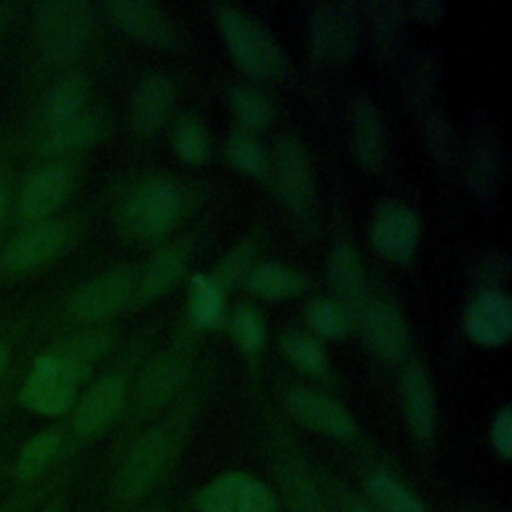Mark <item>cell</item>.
<instances>
[{
	"instance_id": "2e32d148",
	"label": "cell",
	"mask_w": 512,
	"mask_h": 512,
	"mask_svg": "<svg viewBox=\"0 0 512 512\" xmlns=\"http://www.w3.org/2000/svg\"><path fill=\"white\" fill-rule=\"evenodd\" d=\"M354 18L348 4H318L310 18V40L316 56L346 58L354 48Z\"/></svg>"
},
{
	"instance_id": "d4e9b609",
	"label": "cell",
	"mask_w": 512,
	"mask_h": 512,
	"mask_svg": "<svg viewBox=\"0 0 512 512\" xmlns=\"http://www.w3.org/2000/svg\"><path fill=\"white\" fill-rule=\"evenodd\" d=\"M246 288L268 300L292 298L310 288V278L296 268H290L280 262H260L250 266L244 276Z\"/></svg>"
},
{
	"instance_id": "30bf717a",
	"label": "cell",
	"mask_w": 512,
	"mask_h": 512,
	"mask_svg": "<svg viewBox=\"0 0 512 512\" xmlns=\"http://www.w3.org/2000/svg\"><path fill=\"white\" fill-rule=\"evenodd\" d=\"M284 408L300 426L332 438V440H352L358 434V426L352 414L330 394L310 388L292 386L282 396Z\"/></svg>"
},
{
	"instance_id": "e575fe53",
	"label": "cell",
	"mask_w": 512,
	"mask_h": 512,
	"mask_svg": "<svg viewBox=\"0 0 512 512\" xmlns=\"http://www.w3.org/2000/svg\"><path fill=\"white\" fill-rule=\"evenodd\" d=\"M230 106L238 124L246 130H260L272 120L270 100L252 86H234L230 90Z\"/></svg>"
},
{
	"instance_id": "60d3db41",
	"label": "cell",
	"mask_w": 512,
	"mask_h": 512,
	"mask_svg": "<svg viewBox=\"0 0 512 512\" xmlns=\"http://www.w3.org/2000/svg\"><path fill=\"white\" fill-rule=\"evenodd\" d=\"M444 12V6L440 2H430V0H424V2H416L414 4V14L416 18L424 20V22H436Z\"/></svg>"
},
{
	"instance_id": "836d02e7",
	"label": "cell",
	"mask_w": 512,
	"mask_h": 512,
	"mask_svg": "<svg viewBox=\"0 0 512 512\" xmlns=\"http://www.w3.org/2000/svg\"><path fill=\"white\" fill-rule=\"evenodd\" d=\"M228 332L236 346L246 354H258L266 342V322L258 308L240 304L228 318Z\"/></svg>"
},
{
	"instance_id": "1f68e13d",
	"label": "cell",
	"mask_w": 512,
	"mask_h": 512,
	"mask_svg": "<svg viewBox=\"0 0 512 512\" xmlns=\"http://www.w3.org/2000/svg\"><path fill=\"white\" fill-rule=\"evenodd\" d=\"M308 324L318 336L344 338L352 326V310L336 298L312 300L306 310Z\"/></svg>"
},
{
	"instance_id": "5bb4252c",
	"label": "cell",
	"mask_w": 512,
	"mask_h": 512,
	"mask_svg": "<svg viewBox=\"0 0 512 512\" xmlns=\"http://www.w3.org/2000/svg\"><path fill=\"white\" fill-rule=\"evenodd\" d=\"M274 178L282 202L294 212L312 204V174L306 150L296 136H284L274 150Z\"/></svg>"
},
{
	"instance_id": "7402d4cb",
	"label": "cell",
	"mask_w": 512,
	"mask_h": 512,
	"mask_svg": "<svg viewBox=\"0 0 512 512\" xmlns=\"http://www.w3.org/2000/svg\"><path fill=\"white\" fill-rule=\"evenodd\" d=\"M352 118V148L360 164L370 170L382 166L384 150V124L382 118L366 96H356L350 106Z\"/></svg>"
},
{
	"instance_id": "f546056e",
	"label": "cell",
	"mask_w": 512,
	"mask_h": 512,
	"mask_svg": "<svg viewBox=\"0 0 512 512\" xmlns=\"http://www.w3.org/2000/svg\"><path fill=\"white\" fill-rule=\"evenodd\" d=\"M226 292L208 276L194 274L188 288V320L192 328H214L224 318Z\"/></svg>"
},
{
	"instance_id": "8d00e7d4",
	"label": "cell",
	"mask_w": 512,
	"mask_h": 512,
	"mask_svg": "<svg viewBox=\"0 0 512 512\" xmlns=\"http://www.w3.org/2000/svg\"><path fill=\"white\" fill-rule=\"evenodd\" d=\"M228 160L242 172L262 178L268 172V158L258 140H254L248 132H234L226 144Z\"/></svg>"
},
{
	"instance_id": "277c9868",
	"label": "cell",
	"mask_w": 512,
	"mask_h": 512,
	"mask_svg": "<svg viewBox=\"0 0 512 512\" xmlns=\"http://www.w3.org/2000/svg\"><path fill=\"white\" fill-rule=\"evenodd\" d=\"M90 372L54 354L52 350L38 356L26 374L18 402L42 416H58L72 408L78 386Z\"/></svg>"
},
{
	"instance_id": "cb8c5ba5",
	"label": "cell",
	"mask_w": 512,
	"mask_h": 512,
	"mask_svg": "<svg viewBox=\"0 0 512 512\" xmlns=\"http://www.w3.org/2000/svg\"><path fill=\"white\" fill-rule=\"evenodd\" d=\"M110 128L108 114L104 110H82L74 118L48 128L44 148L52 154H68L88 148L104 138Z\"/></svg>"
},
{
	"instance_id": "f1b7e54d",
	"label": "cell",
	"mask_w": 512,
	"mask_h": 512,
	"mask_svg": "<svg viewBox=\"0 0 512 512\" xmlns=\"http://www.w3.org/2000/svg\"><path fill=\"white\" fill-rule=\"evenodd\" d=\"M114 340L116 336L110 328H88L62 338L52 352L90 372L112 350Z\"/></svg>"
},
{
	"instance_id": "7c38bea8",
	"label": "cell",
	"mask_w": 512,
	"mask_h": 512,
	"mask_svg": "<svg viewBox=\"0 0 512 512\" xmlns=\"http://www.w3.org/2000/svg\"><path fill=\"white\" fill-rule=\"evenodd\" d=\"M370 234L372 244L380 256L404 264L412 260L416 252L420 222L412 208L400 202H386L378 208Z\"/></svg>"
},
{
	"instance_id": "52a82bcc",
	"label": "cell",
	"mask_w": 512,
	"mask_h": 512,
	"mask_svg": "<svg viewBox=\"0 0 512 512\" xmlns=\"http://www.w3.org/2000/svg\"><path fill=\"white\" fill-rule=\"evenodd\" d=\"M192 374L190 348L176 344L168 350L154 354L140 370L134 384V410L136 420L158 412L172 402L188 384Z\"/></svg>"
},
{
	"instance_id": "ee69618b",
	"label": "cell",
	"mask_w": 512,
	"mask_h": 512,
	"mask_svg": "<svg viewBox=\"0 0 512 512\" xmlns=\"http://www.w3.org/2000/svg\"><path fill=\"white\" fill-rule=\"evenodd\" d=\"M6 360H8V352H6V348L0 344V374H2L4 366H6Z\"/></svg>"
},
{
	"instance_id": "74e56055",
	"label": "cell",
	"mask_w": 512,
	"mask_h": 512,
	"mask_svg": "<svg viewBox=\"0 0 512 512\" xmlns=\"http://www.w3.org/2000/svg\"><path fill=\"white\" fill-rule=\"evenodd\" d=\"M256 248L252 240H244L240 244H236L234 248H230L226 254H222V258L218 260V264L214 266L212 274H208L224 292H228L242 276H246V272L250 270L252 264V256H254Z\"/></svg>"
},
{
	"instance_id": "6da1fadb",
	"label": "cell",
	"mask_w": 512,
	"mask_h": 512,
	"mask_svg": "<svg viewBox=\"0 0 512 512\" xmlns=\"http://www.w3.org/2000/svg\"><path fill=\"white\" fill-rule=\"evenodd\" d=\"M198 402V392H188L168 416L140 432L126 448L112 478V498L118 506L142 502L170 474L188 440Z\"/></svg>"
},
{
	"instance_id": "e0dca14e",
	"label": "cell",
	"mask_w": 512,
	"mask_h": 512,
	"mask_svg": "<svg viewBox=\"0 0 512 512\" xmlns=\"http://www.w3.org/2000/svg\"><path fill=\"white\" fill-rule=\"evenodd\" d=\"M464 326L468 336L482 346H498L512 332V304L500 290L480 292L466 308Z\"/></svg>"
},
{
	"instance_id": "d6a6232c",
	"label": "cell",
	"mask_w": 512,
	"mask_h": 512,
	"mask_svg": "<svg viewBox=\"0 0 512 512\" xmlns=\"http://www.w3.org/2000/svg\"><path fill=\"white\" fill-rule=\"evenodd\" d=\"M60 452V436L54 430L42 432L34 438H30L18 452L16 458V478L18 480H32L40 476L48 464L56 458Z\"/></svg>"
},
{
	"instance_id": "8992f818",
	"label": "cell",
	"mask_w": 512,
	"mask_h": 512,
	"mask_svg": "<svg viewBox=\"0 0 512 512\" xmlns=\"http://www.w3.org/2000/svg\"><path fill=\"white\" fill-rule=\"evenodd\" d=\"M94 28L92 6L80 0H52L36 6L34 30L42 50L54 60L78 56Z\"/></svg>"
},
{
	"instance_id": "ffe728a7",
	"label": "cell",
	"mask_w": 512,
	"mask_h": 512,
	"mask_svg": "<svg viewBox=\"0 0 512 512\" xmlns=\"http://www.w3.org/2000/svg\"><path fill=\"white\" fill-rule=\"evenodd\" d=\"M66 236V228L58 222L38 224L16 236L4 248L2 264L10 270H28L40 266L60 252Z\"/></svg>"
},
{
	"instance_id": "d6986e66",
	"label": "cell",
	"mask_w": 512,
	"mask_h": 512,
	"mask_svg": "<svg viewBox=\"0 0 512 512\" xmlns=\"http://www.w3.org/2000/svg\"><path fill=\"white\" fill-rule=\"evenodd\" d=\"M362 336L368 350L384 362L398 360L408 344L402 316L384 302L370 304L362 314Z\"/></svg>"
},
{
	"instance_id": "9c48e42d",
	"label": "cell",
	"mask_w": 512,
	"mask_h": 512,
	"mask_svg": "<svg viewBox=\"0 0 512 512\" xmlns=\"http://www.w3.org/2000/svg\"><path fill=\"white\" fill-rule=\"evenodd\" d=\"M140 282V266L124 264L82 284L70 298L68 308L80 320H102L128 302H134Z\"/></svg>"
},
{
	"instance_id": "603a6c76",
	"label": "cell",
	"mask_w": 512,
	"mask_h": 512,
	"mask_svg": "<svg viewBox=\"0 0 512 512\" xmlns=\"http://www.w3.org/2000/svg\"><path fill=\"white\" fill-rule=\"evenodd\" d=\"M70 192V174L60 166L36 172L20 194V214L28 220H42L52 214Z\"/></svg>"
},
{
	"instance_id": "3957f363",
	"label": "cell",
	"mask_w": 512,
	"mask_h": 512,
	"mask_svg": "<svg viewBox=\"0 0 512 512\" xmlns=\"http://www.w3.org/2000/svg\"><path fill=\"white\" fill-rule=\"evenodd\" d=\"M184 210V198L178 186L164 178L140 182L122 200L118 222L126 234L152 240L168 234Z\"/></svg>"
},
{
	"instance_id": "8fae6325",
	"label": "cell",
	"mask_w": 512,
	"mask_h": 512,
	"mask_svg": "<svg viewBox=\"0 0 512 512\" xmlns=\"http://www.w3.org/2000/svg\"><path fill=\"white\" fill-rule=\"evenodd\" d=\"M128 400V380L122 372L100 376L78 400L72 428L78 438L90 440L106 432L122 414Z\"/></svg>"
},
{
	"instance_id": "4dcf8cb0",
	"label": "cell",
	"mask_w": 512,
	"mask_h": 512,
	"mask_svg": "<svg viewBox=\"0 0 512 512\" xmlns=\"http://www.w3.org/2000/svg\"><path fill=\"white\" fill-rule=\"evenodd\" d=\"M278 344L288 362H292L304 374L314 378H326L330 374L328 356L314 336L300 330H288L280 334Z\"/></svg>"
},
{
	"instance_id": "f6af8a7d",
	"label": "cell",
	"mask_w": 512,
	"mask_h": 512,
	"mask_svg": "<svg viewBox=\"0 0 512 512\" xmlns=\"http://www.w3.org/2000/svg\"><path fill=\"white\" fill-rule=\"evenodd\" d=\"M44 512H60V510H58V508H56V506H52V508H46V510H44Z\"/></svg>"
},
{
	"instance_id": "7a4b0ae2",
	"label": "cell",
	"mask_w": 512,
	"mask_h": 512,
	"mask_svg": "<svg viewBox=\"0 0 512 512\" xmlns=\"http://www.w3.org/2000/svg\"><path fill=\"white\" fill-rule=\"evenodd\" d=\"M218 32L236 60L250 76L276 80L288 68V58L272 32L236 6L222 4L216 12Z\"/></svg>"
},
{
	"instance_id": "b9f144b4",
	"label": "cell",
	"mask_w": 512,
	"mask_h": 512,
	"mask_svg": "<svg viewBox=\"0 0 512 512\" xmlns=\"http://www.w3.org/2000/svg\"><path fill=\"white\" fill-rule=\"evenodd\" d=\"M6 214H8V188H6L4 180L0 178V230L4 226Z\"/></svg>"
},
{
	"instance_id": "ab89813d",
	"label": "cell",
	"mask_w": 512,
	"mask_h": 512,
	"mask_svg": "<svg viewBox=\"0 0 512 512\" xmlns=\"http://www.w3.org/2000/svg\"><path fill=\"white\" fill-rule=\"evenodd\" d=\"M326 502L334 504L340 512H378L366 498L350 492L348 488H344L340 484L328 486Z\"/></svg>"
},
{
	"instance_id": "ba28073f",
	"label": "cell",
	"mask_w": 512,
	"mask_h": 512,
	"mask_svg": "<svg viewBox=\"0 0 512 512\" xmlns=\"http://www.w3.org/2000/svg\"><path fill=\"white\" fill-rule=\"evenodd\" d=\"M198 512H280L276 490L262 478L230 470L214 476L194 494Z\"/></svg>"
},
{
	"instance_id": "44dd1931",
	"label": "cell",
	"mask_w": 512,
	"mask_h": 512,
	"mask_svg": "<svg viewBox=\"0 0 512 512\" xmlns=\"http://www.w3.org/2000/svg\"><path fill=\"white\" fill-rule=\"evenodd\" d=\"M190 258V246L186 242H176L158 250L146 266L140 268V282L134 302L142 304L156 296L168 292L186 272Z\"/></svg>"
},
{
	"instance_id": "5b68a950",
	"label": "cell",
	"mask_w": 512,
	"mask_h": 512,
	"mask_svg": "<svg viewBox=\"0 0 512 512\" xmlns=\"http://www.w3.org/2000/svg\"><path fill=\"white\" fill-rule=\"evenodd\" d=\"M270 462L276 496L286 512H330L318 478L282 428L270 430Z\"/></svg>"
},
{
	"instance_id": "9a60e30c",
	"label": "cell",
	"mask_w": 512,
	"mask_h": 512,
	"mask_svg": "<svg viewBox=\"0 0 512 512\" xmlns=\"http://www.w3.org/2000/svg\"><path fill=\"white\" fill-rule=\"evenodd\" d=\"M110 20L126 34L156 48L176 44V30L170 18L152 2L144 0H112L104 4Z\"/></svg>"
},
{
	"instance_id": "83f0119b",
	"label": "cell",
	"mask_w": 512,
	"mask_h": 512,
	"mask_svg": "<svg viewBox=\"0 0 512 512\" xmlns=\"http://www.w3.org/2000/svg\"><path fill=\"white\" fill-rule=\"evenodd\" d=\"M88 80L82 74H66L56 80L44 96L42 114L48 128L62 124L86 108Z\"/></svg>"
},
{
	"instance_id": "ac0fdd59",
	"label": "cell",
	"mask_w": 512,
	"mask_h": 512,
	"mask_svg": "<svg viewBox=\"0 0 512 512\" xmlns=\"http://www.w3.org/2000/svg\"><path fill=\"white\" fill-rule=\"evenodd\" d=\"M174 84L166 74H144L130 96V120L142 134L156 132L170 116L174 104Z\"/></svg>"
},
{
	"instance_id": "4316f807",
	"label": "cell",
	"mask_w": 512,
	"mask_h": 512,
	"mask_svg": "<svg viewBox=\"0 0 512 512\" xmlns=\"http://www.w3.org/2000/svg\"><path fill=\"white\" fill-rule=\"evenodd\" d=\"M328 278L346 306L362 304L366 298V276L358 252L350 244H336L328 260Z\"/></svg>"
},
{
	"instance_id": "484cf974",
	"label": "cell",
	"mask_w": 512,
	"mask_h": 512,
	"mask_svg": "<svg viewBox=\"0 0 512 512\" xmlns=\"http://www.w3.org/2000/svg\"><path fill=\"white\" fill-rule=\"evenodd\" d=\"M364 496L378 512H428L420 496L386 470H374L364 478Z\"/></svg>"
},
{
	"instance_id": "4fadbf2b",
	"label": "cell",
	"mask_w": 512,
	"mask_h": 512,
	"mask_svg": "<svg viewBox=\"0 0 512 512\" xmlns=\"http://www.w3.org/2000/svg\"><path fill=\"white\" fill-rule=\"evenodd\" d=\"M400 404L406 426L416 444L428 446L436 432V396L426 370L410 362L400 376Z\"/></svg>"
},
{
	"instance_id": "d590c367",
	"label": "cell",
	"mask_w": 512,
	"mask_h": 512,
	"mask_svg": "<svg viewBox=\"0 0 512 512\" xmlns=\"http://www.w3.org/2000/svg\"><path fill=\"white\" fill-rule=\"evenodd\" d=\"M174 152L190 164H204L210 158V138L200 120L182 118L172 134Z\"/></svg>"
},
{
	"instance_id": "f35d334b",
	"label": "cell",
	"mask_w": 512,
	"mask_h": 512,
	"mask_svg": "<svg viewBox=\"0 0 512 512\" xmlns=\"http://www.w3.org/2000/svg\"><path fill=\"white\" fill-rule=\"evenodd\" d=\"M490 442L494 452L502 460H510L512 456V408L506 404L502 406L490 426Z\"/></svg>"
},
{
	"instance_id": "7bdbcfd3",
	"label": "cell",
	"mask_w": 512,
	"mask_h": 512,
	"mask_svg": "<svg viewBox=\"0 0 512 512\" xmlns=\"http://www.w3.org/2000/svg\"><path fill=\"white\" fill-rule=\"evenodd\" d=\"M466 512H502V510H498V508H494V506H488V504H474V506L468 508Z\"/></svg>"
}]
</instances>
